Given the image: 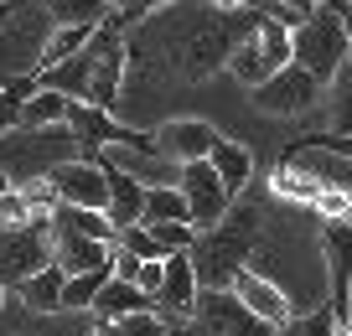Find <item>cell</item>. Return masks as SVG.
<instances>
[{"mask_svg": "<svg viewBox=\"0 0 352 336\" xmlns=\"http://www.w3.org/2000/svg\"><path fill=\"white\" fill-rule=\"evenodd\" d=\"M316 249H321V238H311V228L300 217H280V223H264L259 243L249 254V269L285 295L290 315H311V311H321V300H331L327 254H316Z\"/></svg>", "mask_w": 352, "mask_h": 336, "instance_id": "obj_1", "label": "cell"}, {"mask_svg": "<svg viewBox=\"0 0 352 336\" xmlns=\"http://www.w3.org/2000/svg\"><path fill=\"white\" fill-rule=\"evenodd\" d=\"M259 233H264V202H254V197L233 202L218 228L197 233V243L187 254H192V269H197L202 290H233L239 269H249V254L259 243Z\"/></svg>", "mask_w": 352, "mask_h": 336, "instance_id": "obj_2", "label": "cell"}, {"mask_svg": "<svg viewBox=\"0 0 352 336\" xmlns=\"http://www.w3.org/2000/svg\"><path fill=\"white\" fill-rule=\"evenodd\" d=\"M67 161H83V145L73 130H11L0 135V176H11V186H36Z\"/></svg>", "mask_w": 352, "mask_h": 336, "instance_id": "obj_3", "label": "cell"}, {"mask_svg": "<svg viewBox=\"0 0 352 336\" xmlns=\"http://www.w3.org/2000/svg\"><path fill=\"white\" fill-rule=\"evenodd\" d=\"M47 36H52L47 5H16V11L0 21V88L42 73Z\"/></svg>", "mask_w": 352, "mask_h": 336, "instance_id": "obj_4", "label": "cell"}, {"mask_svg": "<svg viewBox=\"0 0 352 336\" xmlns=\"http://www.w3.org/2000/svg\"><path fill=\"white\" fill-rule=\"evenodd\" d=\"M347 57H352V47H347V32H342V21H337L331 5H316V11L306 16V26L290 32V63L306 67L321 88L331 83V73H337Z\"/></svg>", "mask_w": 352, "mask_h": 336, "instance_id": "obj_5", "label": "cell"}, {"mask_svg": "<svg viewBox=\"0 0 352 336\" xmlns=\"http://www.w3.org/2000/svg\"><path fill=\"white\" fill-rule=\"evenodd\" d=\"M192 336H280V326L259 321L233 290H202L187 315Z\"/></svg>", "mask_w": 352, "mask_h": 336, "instance_id": "obj_6", "label": "cell"}, {"mask_svg": "<svg viewBox=\"0 0 352 336\" xmlns=\"http://www.w3.org/2000/svg\"><path fill=\"white\" fill-rule=\"evenodd\" d=\"M52 264V223L36 217L21 228H0V284H26Z\"/></svg>", "mask_w": 352, "mask_h": 336, "instance_id": "obj_7", "label": "cell"}, {"mask_svg": "<svg viewBox=\"0 0 352 336\" xmlns=\"http://www.w3.org/2000/svg\"><path fill=\"white\" fill-rule=\"evenodd\" d=\"M249 98H254L259 114H285V120H290V114H306V109L321 104V83L306 73V67L290 63V67H280L275 78H264Z\"/></svg>", "mask_w": 352, "mask_h": 336, "instance_id": "obj_8", "label": "cell"}, {"mask_svg": "<svg viewBox=\"0 0 352 336\" xmlns=\"http://www.w3.org/2000/svg\"><path fill=\"white\" fill-rule=\"evenodd\" d=\"M176 192H182V202H187V223H192L197 233L218 228V223H223V212L233 207V197L223 192L218 171H212L208 161H197V166H182V181H176Z\"/></svg>", "mask_w": 352, "mask_h": 336, "instance_id": "obj_9", "label": "cell"}, {"mask_svg": "<svg viewBox=\"0 0 352 336\" xmlns=\"http://www.w3.org/2000/svg\"><path fill=\"white\" fill-rule=\"evenodd\" d=\"M47 186H52V202L57 207H88V212H104V202H109V181H104V166L99 161H67L57 166L52 176H47Z\"/></svg>", "mask_w": 352, "mask_h": 336, "instance_id": "obj_10", "label": "cell"}, {"mask_svg": "<svg viewBox=\"0 0 352 336\" xmlns=\"http://www.w3.org/2000/svg\"><path fill=\"white\" fill-rule=\"evenodd\" d=\"M151 145H155V155L171 161V166H197V161L212 155L218 130H212L208 120H166V124H155Z\"/></svg>", "mask_w": 352, "mask_h": 336, "instance_id": "obj_11", "label": "cell"}, {"mask_svg": "<svg viewBox=\"0 0 352 336\" xmlns=\"http://www.w3.org/2000/svg\"><path fill=\"white\" fill-rule=\"evenodd\" d=\"M197 295H202V284H197V269H192V254H166L155 311H161V315H176V321H187L192 305H197Z\"/></svg>", "mask_w": 352, "mask_h": 336, "instance_id": "obj_12", "label": "cell"}, {"mask_svg": "<svg viewBox=\"0 0 352 336\" xmlns=\"http://www.w3.org/2000/svg\"><path fill=\"white\" fill-rule=\"evenodd\" d=\"M114 259V243H99V238H83V233H63L52 228V264L73 280V274H94V269H109Z\"/></svg>", "mask_w": 352, "mask_h": 336, "instance_id": "obj_13", "label": "cell"}, {"mask_svg": "<svg viewBox=\"0 0 352 336\" xmlns=\"http://www.w3.org/2000/svg\"><path fill=\"white\" fill-rule=\"evenodd\" d=\"M104 181H109V202H104V217L114 223V233L140 228V217H145V186L135 181L130 171H120V166H104Z\"/></svg>", "mask_w": 352, "mask_h": 336, "instance_id": "obj_14", "label": "cell"}, {"mask_svg": "<svg viewBox=\"0 0 352 336\" xmlns=\"http://www.w3.org/2000/svg\"><path fill=\"white\" fill-rule=\"evenodd\" d=\"M233 295H239V300L249 305V311L259 315V321L280 326V331H285V326L296 321V315H290V305H285V295H280L270 280H259L254 269H239V280H233Z\"/></svg>", "mask_w": 352, "mask_h": 336, "instance_id": "obj_15", "label": "cell"}, {"mask_svg": "<svg viewBox=\"0 0 352 336\" xmlns=\"http://www.w3.org/2000/svg\"><path fill=\"white\" fill-rule=\"evenodd\" d=\"M208 166L212 171H218V181H223V192L233 197V202H239L243 197V186L254 181V155L243 150L239 140H223L218 135V145H212V155H208Z\"/></svg>", "mask_w": 352, "mask_h": 336, "instance_id": "obj_16", "label": "cell"}, {"mask_svg": "<svg viewBox=\"0 0 352 336\" xmlns=\"http://www.w3.org/2000/svg\"><path fill=\"white\" fill-rule=\"evenodd\" d=\"M145 311H155V300H151V295H140L135 284L114 280V274H109V284L99 290V300H94V315H99L104 326H120V321H130V315H145Z\"/></svg>", "mask_w": 352, "mask_h": 336, "instance_id": "obj_17", "label": "cell"}, {"mask_svg": "<svg viewBox=\"0 0 352 336\" xmlns=\"http://www.w3.org/2000/svg\"><path fill=\"white\" fill-rule=\"evenodd\" d=\"M63 284H67V274L57 269V264H47V269H36L32 280L21 284V305L36 311V315H57L63 311Z\"/></svg>", "mask_w": 352, "mask_h": 336, "instance_id": "obj_18", "label": "cell"}, {"mask_svg": "<svg viewBox=\"0 0 352 336\" xmlns=\"http://www.w3.org/2000/svg\"><path fill=\"white\" fill-rule=\"evenodd\" d=\"M321 104H327V124L337 135H352V57L331 73V83L321 88Z\"/></svg>", "mask_w": 352, "mask_h": 336, "instance_id": "obj_19", "label": "cell"}, {"mask_svg": "<svg viewBox=\"0 0 352 336\" xmlns=\"http://www.w3.org/2000/svg\"><path fill=\"white\" fill-rule=\"evenodd\" d=\"M67 104H73V98H63V93L36 83V93L21 104V124H16V130H57V124L67 120Z\"/></svg>", "mask_w": 352, "mask_h": 336, "instance_id": "obj_20", "label": "cell"}, {"mask_svg": "<svg viewBox=\"0 0 352 336\" xmlns=\"http://www.w3.org/2000/svg\"><path fill=\"white\" fill-rule=\"evenodd\" d=\"M52 228L63 233H83V238H99V243H114L120 233H114V223L104 212H88V207H52V217H47Z\"/></svg>", "mask_w": 352, "mask_h": 336, "instance_id": "obj_21", "label": "cell"}, {"mask_svg": "<svg viewBox=\"0 0 352 336\" xmlns=\"http://www.w3.org/2000/svg\"><path fill=\"white\" fill-rule=\"evenodd\" d=\"M52 26H104L109 21V0H47Z\"/></svg>", "mask_w": 352, "mask_h": 336, "instance_id": "obj_22", "label": "cell"}, {"mask_svg": "<svg viewBox=\"0 0 352 336\" xmlns=\"http://www.w3.org/2000/svg\"><path fill=\"white\" fill-rule=\"evenodd\" d=\"M94 32L99 26H52V36H47V52H42V73L57 63H67V57H78L88 42H94Z\"/></svg>", "mask_w": 352, "mask_h": 336, "instance_id": "obj_23", "label": "cell"}, {"mask_svg": "<svg viewBox=\"0 0 352 336\" xmlns=\"http://www.w3.org/2000/svg\"><path fill=\"white\" fill-rule=\"evenodd\" d=\"M155 223H187V202H182L176 186H151V192H145L140 228H155Z\"/></svg>", "mask_w": 352, "mask_h": 336, "instance_id": "obj_24", "label": "cell"}, {"mask_svg": "<svg viewBox=\"0 0 352 336\" xmlns=\"http://www.w3.org/2000/svg\"><path fill=\"white\" fill-rule=\"evenodd\" d=\"M254 47H259L264 67H270V78L280 73V67H290V32L275 21H259V32H254Z\"/></svg>", "mask_w": 352, "mask_h": 336, "instance_id": "obj_25", "label": "cell"}, {"mask_svg": "<svg viewBox=\"0 0 352 336\" xmlns=\"http://www.w3.org/2000/svg\"><path fill=\"white\" fill-rule=\"evenodd\" d=\"M316 5H321V0H254L259 21H275V26H285V32L306 26V16L316 11Z\"/></svg>", "mask_w": 352, "mask_h": 336, "instance_id": "obj_26", "label": "cell"}, {"mask_svg": "<svg viewBox=\"0 0 352 336\" xmlns=\"http://www.w3.org/2000/svg\"><path fill=\"white\" fill-rule=\"evenodd\" d=\"M270 186H275V197H280V202H296V207H311V202H316V192H321V186L311 181L306 171H296L290 161L275 171V181H270Z\"/></svg>", "mask_w": 352, "mask_h": 336, "instance_id": "obj_27", "label": "cell"}, {"mask_svg": "<svg viewBox=\"0 0 352 336\" xmlns=\"http://www.w3.org/2000/svg\"><path fill=\"white\" fill-rule=\"evenodd\" d=\"M109 284V269H94V274H73L63 284V311H94L99 290Z\"/></svg>", "mask_w": 352, "mask_h": 336, "instance_id": "obj_28", "label": "cell"}, {"mask_svg": "<svg viewBox=\"0 0 352 336\" xmlns=\"http://www.w3.org/2000/svg\"><path fill=\"white\" fill-rule=\"evenodd\" d=\"M254 32H259V26H254ZM228 73L239 78L243 88H259L264 78H270V67H264V57H259V47H254V36L233 47V57H228Z\"/></svg>", "mask_w": 352, "mask_h": 336, "instance_id": "obj_29", "label": "cell"}, {"mask_svg": "<svg viewBox=\"0 0 352 336\" xmlns=\"http://www.w3.org/2000/svg\"><path fill=\"white\" fill-rule=\"evenodd\" d=\"M166 5H182V0H109V26H140L145 16L166 11Z\"/></svg>", "mask_w": 352, "mask_h": 336, "instance_id": "obj_30", "label": "cell"}, {"mask_svg": "<svg viewBox=\"0 0 352 336\" xmlns=\"http://www.w3.org/2000/svg\"><path fill=\"white\" fill-rule=\"evenodd\" d=\"M114 249H124V254H135L140 264H161L166 259V249L151 238V228H124L120 238H114Z\"/></svg>", "mask_w": 352, "mask_h": 336, "instance_id": "obj_31", "label": "cell"}, {"mask_svg": "<svg viewBox=\"0 0 352 336\" xmlns=\"http://www.w3.org/2000/svg\"><path fill=\"white\" fill-rule=\"evenodd\" d=\"M151 238L161 243L166 254H187L192 243H197V228H192V223H155Z\"/></svg>", "mask_w": 352, "mask_h": 336, "instance_id": "obj_32", "label": "cell"}, {"mask_svg": "<svg viewBox=\"0 0 352 336\" xmlns=\"http://www.w3.org/2000/svg\"><path fill=\"white\" fill-rule=\"evenodd\" d=\"M120 336H171V326H166L161 311H145V315H130V321H120Z\"/></svg>", "mask_w": 352, "mask_h": 336, "instance_id": "obj_33", "label": "cell"}, {"mask_svg": "<svg viewBox=\"0 0 352 336\" xmlns=\"http://www.w3.org/2000/svg\"><path fill=\"white\" fill-rule=\"evenodd\" d=\"M321 5H331V11H337L342 32H347V47H352V5H342V0H321Z\"/></svg>", "mask_w": 352, "mask_h": 336, "instance_id": "obj_34", "label": "cell"}, {"mask_svg": "<svg viewBox=\"0 0 352 336\" xmlns=\"http://www.w3.org/2000/svg\"><path fill=\"white\" fill-rule=\"evenodd\" d=\"M94 336H120V326H104L99 321V326H94Z\"/></svg>", "mask_w": 352, "mask_h": 336, "instance_id": "obj_35", "label": "cell"}, {"mask_svg": "<svg viewBox=\"0 0 352 336\" xmlns=\"http://www.w3.org/2000/svg\"><path fill=\"white\" fill-rule=\"evenodd\" d=\"M352 326V284H347V321H342V331H347Z\"/></svg>", "mask_w": 352, "mask_h": 336, "instance_id": "obj_36", "label": "cell"}, {"mask_svg": "<svg viewBox=\"0 0 352 336\" xmlns=\"http://www.w3.org/2000/svg\"><path fill=\"white\" fill-rule=\"evenodd\" d=\"M0 305H6V284H0Z\"/></svg>", "mask_w": 352, "mask_h": 336, "instance_id": "obj_37", "label": "cell"}, {"mask_svg": "<svg viewBox=\"0 0 352 336\" xmlns=\"http://www.w3.org/2000/svg\"><path fill=\"white\" fill-rule=\"evenodd\" d=\"M342 5H352V0H342Z\"/></svg>", "mask_w": 352, "mask_h": 336, "instance_id": "obj_38", "label": "cell"}]
</instances>
